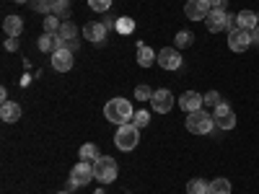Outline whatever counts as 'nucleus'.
I'll return each mask as SVG.
<instances>
[{
    "label": "nucleus",
    "instance_id": "18",
    "mask_svg": "<svg viewBox=\"0 0 259 194\" xmlns=\"http://www.w3.org/2000/svg\"><path fill=\"white\" fill-rule=\"evenodd\" d=\"M0 119L3 122H18L21 119V106L16 101H3V106H0Z\"/></svg>",
    "mask_w": 259,
    "mask_h": 194
},
{
    "label": "nucleus",
    "instance_id": "5",
    "mask_svg": "<svg viewBox=\"0 0 259 194\" xmlns=\"http://www.w3.org/2000/svg\"><path fill=\"white\" fill-rule=\"evenodd\" d=\"M94 176L104 184H112L119 176V166L112 156H101L99 161H94Z\"/></svg>",
    "mask_w": 259,
    "mask_h": 194
},
{
    "label": "nucleus",
    "instance_id": "29",
    "mask_svg": "<svg viewBox=\"0 0 259 194\" xmlns=\"http://www.w3.org/2000/svg\"><path fill=\"white\" fill-rule=\"evenodd\" d=\"M60 36H65V39H78V29L70 24V21H65V24L60 26Z\"/></svg>",
    "mask_w": 259,
    "mask_h": 194
},
{
    "label": "nucleus",
    "instance_id": "22",
    "mask_svg": "<svg viewBox=\"0 0 259 194\" xmlns=\"http://www.w3.org/2000/svg\"><path fill=\"white\" fill-rule=\"evenodd\" d=\"M114 29H117L119 34H133V31H135V21L130 18V16H119L117 24H114Z\"/></svg>",
    "mask_w": 259,
    "mask_h": 194
},
{
    "label": "nucleus",
    "instance_id": "12",
    "mask_svg": "<svg viewBox=\"0 0 259 194\" xmlns=\"http://www.w3.org/2000/svg\"><path fill=\"white\" fill-rule=\"evenodd\" d=\"M73 52H68V50H55L52 52V68L57 70V73H68V70H73Z\"/></svg>",
    "mask_w": 259,
    "mask_h": 194
},
{
    "label": "nucleus",
    "instance_id": "32",
    "mask_svg": "<svg viewBox=\"0 0 259 194\" xmlns=\"http://www.w3.org/2000/svg\"><path fill=\"white\" fill-rule=\"evenodd\" d=\"M89 6L96 11V13H106L112 8V0H89Z\"/></svg>",
    "mask_w": 259,
    "mask_h": 194
},
{
    "label": "nucleus",
    "instance_id": "39",
    "mask_svg": "<svg viewBox=\"0 0 259 194\" xmlns=\"http://www.w3.org/2000/svg\"><path fill=\"white\" fill-rule=\"evenodd\" d=\"M256 24H259V13H256Z\"/></svg>",
    "mask_w": 259,
    "mask_h": 194
},
{
    "label": "nucleus",
    "instance_id": "10",
    "mask_svg": "<svg viewBox=\"0 0 259 194\" xmlns=\"http://www.w3.org/2000/svg\"><path fill=\"white\" fill-rule=\"evenodd\" d=\"M210 13V0H187L184 3V16L189 21H205Z\"/></svg>",
    "mask_w": 259,
    "mask_h": 194
},
{
    "label": "nucleus",
    "instance_id": "26",
    "mask_svg": "<svg viewBox=\"0 0 259 194\" xmlns=\"http://www.w3.org/2000/svg\"><path fill=\"white\" fill-rule=\"evenodd\" d=\"M60 18L52 13V16H45V34H60Z\"/></svg>",
    "mask_w": 259,
    "mask_h": 194
},
{
    "label": "nucleus",
    "instance_id": "34",
    "mask_svg": "<svg viewBox=\"0 0 259 194\" xmlns=\"http://www.w3.org/2000/svg\"><path fill=\"white\" fill-rule=\"evenodd\" d=\"M226 6H228V0H210V8H221V11H226Z\"/></svg>",
    "mask_w": 259,
    "mask_h": 194
},
{
    "label": "nucleus",
    "instance_id": "36",
    "mask_svg": "<svg viewBox=\"0 0 259 194\" xmlns=\"http://www.w3.org/2000/svg\"><path fill=\"white\" fill-rule=\"evenodd\" d=\"M94 194H106V191H104V189H96V191H94Z\"/></svg>",
    "mask_w": 259,
    "mask_h": 194
},
{
    "label": "nucleus",
    "instance_id": "16",
    "mask_svg": "<svg viewBox=\"0 0 259 194\" xmlns=\"http://www.w3.org/2000/svg\"><path fill=\"white\" fill-rule=\"evenodd\" d=\"M236 26L239 29H246V31H254L259 24H256V13L254 11H241V13H236Z\"/></svg>",
    "mask_w": 259,
    "mask_h": 194
},
{
    "label": "nucleus",
    "instance_id": "20",
    "mask_svg": "<svg viewBox=\"0 0 259 194\" xmlns=\"http://www.w3.org/2000/svg\"><path fill=\"white\" fill-rule=\"evenodd\" d=\"M101 156H99V148L94 145V142H85V145H80V161H89V163H94V161H99Z\"/></svg>",
    "mask_w": 259,
    "mask_h": 194
},
{
    "label": "nucleus",
    "instance_id": "3",
    "mask_svg": "<svg viewBox=\"0 0 259 194\" xmlns=\"http://www.w3.org/2000/svg\"><path fill=\"white\" fill-rule=\"evenodd\" d=\"M140 142V129L130 122V124H119L117 132H114V145L119 150H124V153H130V150H135Z\"/></svg>",
    "mask_w": 259,
    "mask_h": 194
},
{
    "label": "nucleus",
    "instance_id": "38",
    "mask_svg": "<svg viewBox=\"0 0 259 194\" xmlns=\"http://www.w3.org/2000/svg\"><path fill=\"white\" fill-rule=\"evenodd\" d=\"M57 194H70V191H68V189H65V191H57Z\"/></svg>",
    "mask_w": 259,
    "mask_h": 194
},
{
    "label": "nucleus",
    "instance_id": "21",
    "mask_svg": "<svg viewBox=\"0 0 259 194\" xmlns=\"http://www.w3.org/2000/svg\"><path fill=\"white\" fill-rule=\"evenodd\" d=\"M210 194H231V181L228 179H212L210 181Z\"/></svg>",
    "mask_w": 259,
    "mask_h": 194
},
{
    "label": "nucleus",
    "instance_id": "4",
    "mask_svg": "<svg viewBox=\"0 0 259 194\" xmlns=\"http://www.w3.org/2000/svg\"><path fill=\"white\" fill-rule=\"evenodd\" d=\"M184 127L189 129L192 135H207L210 129L215 127V119H212V114H207L205 109H197V112H189V114H187Z\"/></svg>",
    "mask_w": 259,
    "mask_h": 194
},
{
    "label": "nucleus",
    "instance_id": "35",
    "mask_svg": "<svg viewBox=\"0 0 259 194\" xmlns=\"http://www.w3.org/2000/svg\"><path fill=\"white\" fill-rule=\"evenodd\" d=\"M251 44H254V47H259V26L251 31Z\"/></svg>",
    "mask_w": 259,
    "mask_h": 194
},
{
    "label": "nucleus",
    "instance_id": "30",
    "mask_svg": "<svg viewBox=\"0 0 259 194\" xmlns=\"http://www.w3.org/2000/svg\"><path fill=\"white\" fill-rule=\"evenodd\" d=\"M221 99H223V96H221L218 91H207V93L202 96V101H205V106H212V109H215V106H218V104H223Z\"/></svg>",
    "mask_w": 259,
    "mask_h": 194
},
{
    "label": "nucleus",
    "instance_id": "23",
    "mask_svg": "<svg viewBox=\"0 0 259 194\" xmlns=\"http://www.w3.org/2000/svg\"><path fill=\"white\" fill-rule=\"evenodd\" d=\"M36 47H39L41 52L52 55V52H55V34H41L39 41H36Z\"/></svg>",
    "mask_w": 259,
    "mask_h": 194
},
{
    "label": "nucleus",
    "instance_id": "14",
    "mask_svg": "<svg viewBox=\"0 0 259 194\" xmlns=\"http://www.w3.org/2000/svg\"><path fill=\"white\" fill-rule=\"evenodd\" d=\"M106 31H109V29L104 26V21H89V24L83 26V36L89 41H104Z\"/></svg>",
    "mask_w": 259,
    "mask_h": 194
},
{
    "label": "nucleus",
    "instance_id": "28",
    "mask_svg": "<svg viewBox=\"0 0 259 194\" xmlns=\"http://www.w3.org/2000/svg\"><path fill=\"white\" fill-rule=\"evenodd\" d=\"M135 99L138 101H150V99H153V88H148L145 83H140L138 88H135Z\"/></svg>",
    "mask_w": 259,
    "mask_h": 194
},
{
    "label": "nucleus",
    "instance_id": "24",
    "mask_svg": "<svg viewBox=\"0 0 259 194\" xmlns=\"http://www.w3.org/2000/svg\"><path fill=\"white\" fill-rule=\"evenodd\" d=\"M174 41H177V50H182V47H189L192 41H194V34H192V31H187V29H182V31H177Z\"/></svg>",
    "mask_w": 259,
    "mask_h": 194
},
{
    "label": "nucleus",
    "instance_id": "2",
    "mask_svg": "<svg viewBox=\"0 0 259 194\" xmlns=\"http://www.w3.org/2000/svg\"><path fill=\"white\" fill-rule=\"evenodd\" d=\"M205 26L207 31L218 34V31H231L236 29V16H231L228 11H221V8H210L207 18H205Z\"/></svg>",
    "mask_w": 259,
    "mask_h": 194
},
{
    "label": "nucleus",
    "instance_id": "11",
    "mask_svg": "<svg viewBox=\"0 0 259 194\" xmlns=\"http://www.w3.org/2000/svg\"><path fill=\"white\" fill-rule=\"evenodd\" d=\"M158 65L163 70H179L182 68V52L177 47H163L158 52Z\"/></svg>",
    "mask_w": 259,
    "mask_h": 194
},
{
    "label": "nucleus",
    "instance_id": "7",
    "mask_svg": "<svg viewBox=\"0 0 259 194\" xmlns=\"http://www.w3.org/2000/svg\"><path fill=\"white\" fill-rule=\"evenodd\" d=\"M174 104H177V99L168 88L153 91V99H150V106H153V112H158V114H168L171 109H174Z\"/></svg>",
    "mask_w": 259,
    "mask_h": 194
},
{
    "label": "nucleus",
    "instance_id": "27",
    "mask_svg": "<svg viewBox=\"0 0 259 194\" xmlns=\"http://www.w3.org/2000/svg\"><path fill=\"white\" fill-rule=\"evenodd\" d=\"M36 13H45V16H52V0H31L29 3Z\"/></svg>",
    "mask_w": 259,
    "mask_h": 194
},
{
    "label": "nucleus",
    "instance_id": "37",
    "mask_svg": "<svg viewBox=\"0 0 259 194\" xmlns=\"http://www.w3.org/2000/svg\"><path fill=\"white\" fill-rule=\"evenodd\" d=\"M16 3H31V0H16Z\"/></svg>",
    "mask_w": 259,
    "mask_h": 194
},
{
    "label": "nucleus",
    "instance_id": "1",
    "mask_svg": "<svg viewBox=\"0 0 259 194\" xmlns=\"http://www.w3.org/2000/svg\"><path fill=\"white\" fill-rule=\"evenodd\" d=\"M104 117L119 127V124H130V122H133L135 109H133V104H130L127 99L119 96V99H109V101H106V106H104Z\"/></svg>",
    "mask_w": 259,
    "mask_h": 194
},
{
    "label": "nucleus",
    "instance_id": "6",
    "mask_svg": "<svg viewBox=\"0 0 259 194\" xmlns=\"http://www.w3.org/2000/svg\"><path fill=\"white\" fill-rule=\"evenodd\" d=\"M251 47V31H246V29H231L228 31V50L231 52H246Z\"/></svg>",
    "mask_w": 259,
    "mask_h": 194
},
{
    "label": "nucleus",
    "instance_id": "33",
    "mask_svg": "<svg viewBox=\"0 0 259 194\" xmlns=\"http://www.w3.org/2000/svg\"><path fill=\"white\" fill-rule=\"evenodd\" d=\"M6 50H8V52H16V50H18V36H8V39H6Z\"/></svg>",
    "mask_w": 259,
    "mask_h": 194
},
{
    "label": "nucleus",
    "instance_id": "19",
    "mask_svg": "<svg viewBox=\"0 0 259 194\" xmlns=\"http://www.w3.org/2000/svg\"><path fill=\"white\" fill-rule=\"evenodd\" d=\"M187 194H210V181H205V179L187 181Z\"/></svg>",
    "mask_w": 259,
    "mask_h": 194
},
{
    "label": "nucleus",
    "instance_id": "8",
    "mask_svg": "<svg viewBox=\"0 0 259 194\" xmlns=\"http://www.w3.org/2000/svg\"><path fill=\"white\" fill-rule=\"evenodd\" d=\"M212 119H215V127H218V129H233L236 127V114H233V109H231L226 101L215 106Z\"/></svg>",
    "mask_w": 259,
    "mask_h": 194
},
{
    "label": "nucleus",
    "instance_id": "9",
    "mask_svg": "<svg viewBox=\"0 0 259 194\" xmlns=\"http://www.w3.org/2000/svg\"><path fill=\"white\" fill-rule=\"evenodd\" d=\"M94 179H96L94 176V163H89V161H78L73 166V171H70V181H75L78 186H85Z\"/></svg>",
    "mask_w": 259,
    "mask_h": 194
},
{
    "label": "nucleus",
    "instance_id": "15",
    "mask_svg": "<svg viewBox=\"0 0 259 194\" xmlns=\"http://www.w3.org/2000/svg\"><path fill=\"white\" fill-rule=\"evenodd\" d=\"M158 62V52H153L148 44H138V65L140 68H150Z\"/></svg>",
    "mask_w": 259,
    "mask_h": 194
},
{
    "label": "nucleus",
    "instance_id": "25",
    "mask_svg": "<svg viewBox=\"0 0 259 194\" xmlns=\"http://www.w3.org/2000/svg\"><path fill=\"white\" fill-rule=\"evenodd\" d=\"M52 13L55 16H70V0H52Z\"/></svg>",
    "mask_w": 259,
    "mask_h": 194
},
{
    "label": "nucleus",
    "instance_id": "31",
    "mask_svg": "<svg viewBox=\"0 0 259 194\" xmlns=\"http://www.w3.org/2000/svg\"><path fill=\"white\" fill-rule=\"evenodd\" d=\"M150 122V114L145 112V109H140V112H135V117H133V124L138 127V129H143L145 124Z\"/></svg>",
    "mask_w": 259,
    "mask_h": 194
},
{
    "label": "nucleus",
    "instance_id": "13",
    "mask_svg": "<svg viewBox=\"0 0 259 194\" xmlns=\"http://www.w3.org/2000/svg\"><path fill=\"white\" fill-rule=\"evenodd\" d=\"M179 106L189 114V112H197V109H202L205 106V101H202V93H197V91H184L182 93V99H179Z\"/></svg>",
    "mask_w": 259,
    "mask_h": 194
},
{
    "label": "nucleus",
    "instance_id": "17",
    "mask_svg": "<svg viewBox=\"0 0 259 194\" xmlns=\"http://www.w3.org/2000/svg\"><path fill=\"white\" fill-rule=\"evenodd\" d=\"M3 31H6V36H21V31H24V18L21 16H6Z\"/></svg>",
    "mask_w": 259,
    "mask_h": 194
}]
</instances>
